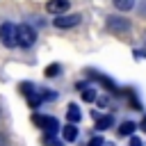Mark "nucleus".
<instances>
[{"label":"nucleus","mask_w":146,"mask_h":146,"mask_svg":"<svg viewBox=\"0 0 146 146\" xmlns=\"http://www.w3.org/2000/svg\"><path fill=\"white\" fill-rule=\"evenodd\" d=\"M32 123L36 128L43 130V135H57L62 128H59V121L55 116H46V114H34L32 116Z\"/></svg>","instance_id":"nucleus-1"},{"label":"nucleus","mask_w":146,"mask_h":146,"mask_svg":"<svg viewBox=\"0 0 146 146\" xmlns=\"http://www.w3.org/2000/svg\"><path fill=\"white\" fill-rule=\"evenodd\" d=\"M16 39H18V46L32 48V46L36 43V32H34V27H30L27 23H23V25L16 27Z\"/></svg>","instance_id":"nucleus-2"},{"label":"nucleus","mask_w":146,"mask_h":146,"mask_svg":"<svg viewBox=\"0 0 146 146\" xmlns=\"http://www.w3.org/2000/svg\"><path fill=\"white\" fill-rule=\"evenodd\" d=\"M0 41H2V46H7V48L18 46V39H16V25H14V23H2V25H0Z\"/></svg>","instance_id":"nucleus-3"},{"label":"nucleus","mask_w":146,"mask_h":146,"mask_svg":"<svg viewBox=\"0 0 146 146\" xmlns=\"http://www.w3.org/2000/svg\"><path fill=\"white\" fill-rule=\"evenodd\" d=\"M80 21H82V16H80V14H62V16H55V18H52L55 27H59V30H68V27H75Z\"/></svg>","instance_id":"nucleus-4"},{"label":"nucleus","mask_w":146,"mask_h":146,"mask_svg":"<svg viewBox=\"0 0 146 146\" xmlns=\"http://www.w3.org/2000/svg\"><path fill=\"white\" fill-rule=\"evenodd\" d=\"M107 30L114 32V34H125L130 30V21L128 18H121V16H110L107 18Z\"/></svg>","instance_id":"nucleus-5"},{"label":"nucleus","mask_w":146,"mask_h":146,"mask_svg":"<svg viewBox=\"0 0 146 146\" xmlns=\"http://www.w3.org/2000/svg\"><path fill=\"white\" fill-rule=\"evenodd\" d=\"M68 7H71V0H48L46 2V11L55 14V16H62Z\"/></svg>","instance_id":"nucleus-6"},{"label":"nucleus","mask_w":146,"mask_h":146,"mask_svg":"<svg viewBox=\"0 0 146 146\" xmlns=\"http://www.w3.org/2000/svg\"><path fill=\"white\" fill-rule=\"evenodd\" d=\"M112 125H114V116L112 114H98L96 116V130L103 132V130H110Z\"/></svg>","instance_id":"nucleus-7"},{"label":"nucleus","mask_w":146,"mask_h":146,"mask_svg":"<svg viewBox=\"0 0 146 146\" xmlns=\"http://www.w3.org/2000/svg\"><path fill=\"white\" fill-rule=\"evenodd\" d=\"M62 137H64V141H75L78 139V125H73V123H68V125H64L62 128Z\"/></svg>","instance_id":"nucleus-8"},{"label":"nucleus","mask_w":146,"mask_h":146,"mask_svg":"<svg viewBox=\"0 0 146 146\" xmlns=\"http://www.w3.org/2000/svg\"><path fill=\"white\" fill-rule=\"evenodd\" d=\"M66 119H68V123H73V125H75V123L82 119V114H80V107L71 103V105L66 107Z\"/></svg>","instance_id":"nucleus-9"},{"label":"nucleus","mask_w":146,"mask_h":146,"mask_svg":"<svg viewBox=\"0 0 146 146\" xmlns=\"http://www.w3.org/2000/svg\"><path fill=\"white\" fill-rule=\"evenodd\" d=\"M135 130H137V123H135V121H123V123L119 125V135H123V137H128V135L132 137Z\"/></svg>","instance_id":"nucleus-10"},{"label":"nucleus","mask_w":146,"mask_h":146,"mask_svg":"<svg viewBox=\"0 0 146 146\" xmlns=\"http://www.w3.org/2000/svg\"><path fill=\"white\" fill-rule=\"evenodd\" d=\"M82 100H84V103H94V100H98V94H96V89L87 84V87L82 89Z\"/></svg>","instance_id":"nucleus-11"},{"label":"nucleus","mask_w":146,"mask_h":146,"mask_svg":"<svg viewBox=\"0 0 146 146\" xmlns=\"http://www.w3.org/2000/svg\"><path fill=\"white\" fill-rule=\"evenodd\" d=\"M112 5L119 9V11H130L135 7V0H112Z\"/></svg>","instance_id":"nucleus-12"},{"label":"nucleus","mask_w":146,"mask_h":146,"mask_svg":"<svg viewBox=\"0 0 146 146\" xmlns=\"http://www.w3.org/2000/svg\"><path fill=\"white\" fill-rule=\"evenodd\" d=\"M18 91H21V94L27 98L30 94H34V91H36V87H34L32 82H21V84H18Z\"/></svg>","instance_id":"nucleus-13"},{"label":"nucleus","mask_w":146,"mask_h":146,"mask_svg":"<svg viewBox=\"0 0 146 146\" xmlns=\"http://www.w3.org/2000/svg\"><path fill=\"white\" fill-rule=\"evenodd\" d=\"M36 91H39L41 100H55V98H57V94H55L52 89H46V87H41V89H36Z\"/></svg>","instance_id":"nucleus-14"},{"label":"nucleus","mask_w":146,"mask_h":146,"mask_svg":"<svg viewBox=\"0 0 146 146\" xmlns=\"http://www.w3.org/2000/svg\"><path fill=\"white\" fill-rule=\"evenodd\" d=\"M41 103H43V100H41V96H39V91H34V94H30V96H27V105H30L32 110H36V107H39Z\"/></svg>","instance_id":"nucleus-15"},{"label":"nucleus","mask_w":146,"mask_h":146,"mask_svg":"<svg viewBox=\"0 0 146 146\" xmlns=\"http://www.w3.org/2000/svg\"><path fill=\"white\" fill-rule=\"evenodd\" d=\"M59 73H62V64H50L46 68V78H57Z\"/></svg>","instance_id":"nucleus-16"},{"label":"nucleus","mask_w":146,"mask_h":146,"mask_svg":"<svg viewBox=\"0 0 146 146\" xmlns=\"http://www.w3.org/2000/svg\"><path fill=\"white\" fill-rule=\"evenodd\" d=\"M41 144H43V146H62V141H57L55 135H43V137H41Z\"/></svg>","instance_id":"nucleus-17"},{"label":"nucleus","mask_w":146,"mask_h":146,"mask_svg":"<svg viewBox=\"0 0 146 146\" xmlns=\"http://www.w3.org/2000/svg\"><path fill=\"white\" fill-rule=\"evenodd\" d=\"M103 144H105V139H103L100 135H94V137L89 139V144H87V146H103Z\"/></svg>","instance_id":"nucleus-18"},{"label":"nucleus","mask_w":146,"mask_h":146,"mask_svg":"<svg viewBox=\"0 0 146 146\" xmlns=\"http://www.w3.org/2000/svg\"><path fill=\"white\" fill-rule=\"evenodd\" d=\"M130 146H144V141L139 137H130Z\"/></svg>","instance_id":"nucleus-19"},{"label":"nucleus","mask_w":146,"mask_h":146,"mask_svg":"<svg viewBox=\"0 0 146 146\" xmlns=\"http://www.w3.org/2000/svg\"><path fill=\"white\" fill-rule=\"evenodd\" d=\"M107 103H110V100H107L105 96H103V98H98V105H100V107H107Z\"/></svg>","instance_id":"nucleus-20"},{"label":"nucleus","mask_w":146,"mask_h":146,"mask_svg":"<svg viewBox=\"0 0 146 146\" xmlns=\"http://www.w3.org/2000/svg\"><path fill=\"white\" fill-rule=\"evenodd\" d=\"M139 128H141V130H144V132H146V116H144V119H141V123H139Z\"/></svg>","instance_id":"nucleus-21"},{"label":"nucleus","mask_w":146,"mask_h":146,"mask_svg":"<svg viewBox=\"0 0 146 146\" xmlns=\"http://www.w3.org/2000/svg\"><path fill=\"white\" fill-rule=\"evenodd\" d=\"M0 146H7V139H5L2 135H0Z\"/></svg>","instance_id":"nucleus-22"},{"label":"nucleus","mask_w":146,"mask_h":146,"mask_svg":"<svg viewBox=\"0 0 146 146\" xmlns=\"http://www.w3.org/2000/svg\"><path fill=\"white\" fill-rule=\"evenodd\" d=\"M103 146H114V144H112V141H105V144H103Z\"/></svg>","instance_id":"nucleus-23"}]
</instances>
